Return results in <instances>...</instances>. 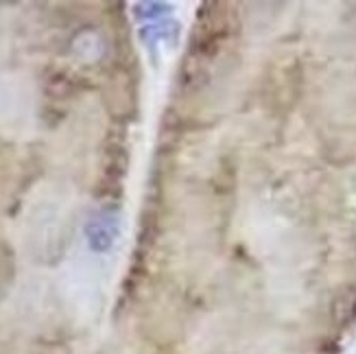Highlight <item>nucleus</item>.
Returning a JSON list of instances; mask_svg holds the SVG:
<instances>
[{"label":"nucleus","mask_w":356,"mask_h":354,"mask_svg":"<svg viewBox=\"0 0 356 354\" xmlns=\"http://www.w3.org/2000/svg\"><path fill=\"white\" fill-rule=\"evenodd\" d=\"M177 35H179V29L177 24H149L140 31V38L145 40V44L149 46V49H153V46H158L160 42H171L175 44L177 42Z\"/></svg>","instance_id":"obj_2"},{"label":"nucleus","mask_w":356,"mask_h":354,"mask_svg":"<svg viewBox=\"0 0 356 354\" xmlns=\"http://www.w3.org/2000/svg\"><path fill=\"white\" fill-rule=\"evenodd\" d=\"M118 234V223L112 212H103L95 217L88 225V241L95 252H105L112 248V243Z\"/></svg>","instance_id":"obj_1"},{"label":"nucleus","mask_w":356,"mask_h":354,"mask_svg":"<svg viewBox=\"0 0 356 354\" xmlns=\"http://www.w3.org/2000/svg\"><path fill=\"white\" fill-rule=\"evenodd\" d=\"M134 11H136L138 18H156V15L168 11V7L162 5V3H138L134 7Z\"/></svg>","instance_id":"obj_3"}]
</instances>
